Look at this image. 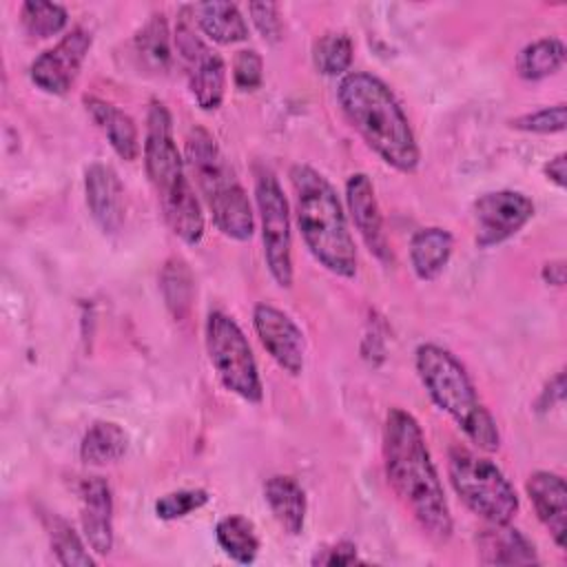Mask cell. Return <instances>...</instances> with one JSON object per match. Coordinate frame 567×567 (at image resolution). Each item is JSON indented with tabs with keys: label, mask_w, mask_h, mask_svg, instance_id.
Instances as JSON below:
<instances>
[{
	"label": "cell",
	"mask_w": 567,
	"mask_h": 567,
	"mask_svg": "<svg viewBox=\"0 0 567 567\" xmlns=\"http://www.w3.org/2000/svg\"><path fill=\"white\" fill-rule=\"evenodd\" d=\"M337 102L363 142L394 171L414 173L421 151L405 111L390 86L365 71L346 73L337 86Z\"/></svg>",
	"instance_id": "7a4b0ae2"
},
{
	"label": "cell",
	"mask_w": 567,
	"mask_h": 567,
	"mask_svg": "<svg viewBox=\"0 0 567 567\" xmlns=\"http://www.w3.org/2000/svg\"><path fill=\"white\" fill-rule=\"evenodd\" d=\"M346 206L350 219L363 239L365 248L383 264L392 261L390 244L383 228V215L379 208V199L372 186V179L365 173H352L346 182Z\"/></svg>",
	"instance_id": "5bb4252c"
},
{
	"label": "cell",
	"mask_w": 567,
	"mask_h": 567,
	"mask_svg": "<svg viewBox=\"0 0 567 567\" xmlns=\"http://www.w3.org/2000/svg\"><path fill=\"white\" fill-rule=\"evenodd\" d=\"M233 82L239 91H255L264 82V60L255 49H241L233 58Z\"/></svg>",
	"instance_id": "d6a6232c"
},
{
	"label": "cell",
	"mask_w": 567,
	"mask_h": 567,
	"mask_svg": "<svg viewBox=\"0 0 567 567\" xmlns=\"http://www.w3.org/2000/svg\"><path fill=\"white\" fill-rule=\"evenodd\" d=\"M159 290H162L168 312L179 321L186 319L193 308L195 279H193L188 264L182 257L166 259V264L162 266V272H159Z\"/></svg>",
	"instance_id": "484cf974"
},
{
	"label": "cell",
	"mask_w": 567,
	"mask_h": 567,
	"mask_svg": "<svg viewBox=\"0 0 567 567\" xmlns=\"http://www.w3.org/2000/svg\"><path fill=\"white\" fill-rule=\"evenodd\" d=\"M208 492L202 487L190 489H175L155 501V514L162 520H177L188 516L190 512L204 507L208 503Z\"/></svg>",
	"instance_id": "4dcf8cb0"
},
{
	"label": "cell",
	"mask_w": 567,
	"mask_h": 567,
	"mask_svg": "<svg viewBox=\"0 0 567 567\" xmlns=\"http://www.w3.org/2000/svg\"><path fill=\"white\" fill-rule=\"evenodd\" d=\"M184 159L195 177L215 228L235 241H248L255 233V213L235 171L224 157L217 140L204 128L193 126L186 135Z\"/></svg>",
	"instance_id": "8992f818"
},
{
	"label": "cell",
	"mask_w": 567,
	"mask_h": 567,
	"mask_svg": "<svg viewBox=\"0 0 567 567\" xmlns=\"http://www.w3.org/2000/svg\"><path fill=\"white\" fill-rule=\"evenodd\" d=\"M563 396H565V381H563V372H558L549 383L547 388L543 390L540 399H538V410H551L554 405L563 403Z\"/></svg>",
	"instance_id": "d590c367"
},
{
	"label": "cell",
	"mask_w": 567,
	"mask_h": 567,
	"mask_svg": "<svg viewBox=\"0 0 567 567\" xmlns=\"http://www.w3.org/2000/svg\"><path fill=\"white\" fill-rule=\"evenodd\" d=\"M128 450V434L115 421H95L80 441V458L86 465L117 463Z\"/></svg>",
	"instance_id": "603a6c76"
},
{
	"label": "cell",
	"mask_w": 567,
	"mask_h": 567,
	"mask_svg": "<svg viewBox=\"0 0 567 567\" xmlns=\"http://www.w3.org/2000/svg\"><path fill=\"white\" fill-rule=\"evenodd\" d=\"M414 368L432 403L443 410L463 434L483 452L501 447L494 416L478 399L465 365L443 346L421 343L414 352Z\"/></svg>",
	"instance_id": "5b68a950"
},
{
	"label": "cell",
	"mask_w": 567,
	"mask_h": 567,
	"mask_svg": "<svg viewBox=\"0 0 567 567\" xmlns=\"http://www.w3.org/2000/svg\"><path fill=\"white\" fill-rule=\"evenodd\" d=\"M527 496L534 505L538 520L545 525L558 549H565L567 536V485L565 478L549 470L529 474L525 483Z\"/></svg>",
	"instance_id": "e0dca14e"
},
{
	"label": "cell",
	"mask_w": 567,
	"mask_h": 567,
	"mask_svg": "<svg viewBox=\"0 0 567 567\" xmlns=\"http://www.w3.org/2000/svg\"><path fill=\"white\" fill-rule=\"evenodd\" d=\"M20 22L31 38L47 40L51 35H58L66 27L69 13L62 4L29 0L20 7Z\"/></svg>",
	"instance_id": "f546056e"
},
{
	"label": "cell",
	"mask_w": 567,
	"mask_h": 567,
	"mask_svg": "<svg viewBox=\"0 0 567 567\" xmlns=\"http://www.w3.org/2000/svg\"><path fill=\"white\" fill-rule=\"evenodd\" d=\"M80 523L86 545L104 556L113 549V492L106 478L86 476L80 483Z\"/></svg>",
	"instance_id": "2e32d148"
},
{
	"label": "cell",
	"mask_w": 567,
	"mask_h": 567,
	"mask_svg": "<svg viewBox=\"0 0 567 567\" xmlns=\"http://www.w3.org/2000/svg\"><path fill=\"white\" fill-rule=\"evenodd\" d=\"M135 55L146 71L164 73L171 66V33L162 13L151 16L133 40Z\"/></svg>",
	"instance_id": "d4e9b609"
},
{
	"label": "cell",
	"mask_w": 567,
	"mask_h": 567,
	"mask_svg": "<svg viewBox=\"0 0 567 567\" xmlns=\"http://www.w3.org/2000/svg\"><path fill=\"white\" fill-rule=\"evenodd\" d=\"M295 219L308 252L328 272L352 279L359 268L354 239L334 186L312 166L290 168Z\"/></svg>",
	"instance_id": "277c9868"
},
{
	"label": "cell",
	"mask_w": 567,
	"mask_h": 567,
	"mask_svg": "<svg viewBox=\"0 0 567 567\" xmlns=\"http://www.w3.org/2000/svg\"><path fill=\"white\" fill-rule=\"evenodd\" d=\"M84 109L95 122V126L104 133L111 148L126 162H133L140 157V133L128 113L117 109L113 102H106L95 95H84Z\"/></svg>",
	"instance_id": "ac0fdd59"
},
{
	"label": "cell",
	"mask_w": 567,
	"mask_h": 567,
	"mask_svg": "<svg viewBox=\"0 0 567 567\" xmlns=\"http://www.w3.org/2000/svg\"><path fill=\"white\" fill-rule=\"evenodd\" d=\"M215 538L219 549L235 563L248 565L259 554V536L252 520L239 514L224 516L215 527Z\"/></svg>",
	"instance_id": "4316f807"
},
{
	"label": "cell",
	"mask_w": 567,
	"mask_h": 567,
	"mask_svg": "<svg viewBox=\"0 0 567 567\" xmlns=\"http://www.w3.org/2000/svg\"><path fill=\"white\" fill-rule=\"evenodd\" d=\"M44 527L51 540V549L55 560L64 567H93L95 558L89 554L86 545L78 536V532L58 514L44 516Z\"/></svg>",
	"instance_id": "83f0119b"
},
{
	"label": "cell",
	"mask_w": 567,
	"mask_h": 567,
	"mask_svg": "<svg viewBox=\"0 0 567 567\" xmlns=\"http://www.w3.org/2000/svg\"><path fill=\"white\" fill-rule=\"evenodd\" d=\"M565 153H558L556 157H551L547 164H545V175L551 184H556L558 188H565V177H567V162H565Z\"/></svg>",
	"instance_id": "8d00e7d4"
},
{
	"label": "cell",
	"mask_w": 567,
	"mask_h": 567,
	"mask_svg": "<svg viewBox=\"0 0 567 567\" xmlns=\"http://www.w3.org/2000/svg\"><path fill=\"white\" fill-rule=\"evenodd\" d=\"M352 563H359V556H357V545L348 540H339L330 547H323L312 556V565H352Z\"/></svg>",
	"instance_id": "e575fe53"
},
{
	"label": "cell",
	"mask_w": 567,
	"mask_h": 567,
	"mask_svg": "<svg viewBox=\"0 0 567 567\" xmlns=\"http://www.w3.org/2000/svg\"><path fill=\"white\" fill-rule=\"evenodd\" d=\"M478 551L481 563L485 565H536V547L534 543L518 532L516 527H509V523L503 525H489L478 538Z\"/></svg>",
	"instance_id": "d6986e66"
},
{
	"label": "cell",
	"mask_w": 567,
	"mask_h": 567,
	"mask_svg": "<svg viewBox=\"0 0 567 567\" xmlns=\"http://www.w3.org/2000/svg\"><path fill=\"white\" fill-rule=\"evenodd\" d=\"M447 476L458 498L489 525L509 523L518 512V494L503 470L467 447H452Z\"/></svg>",
	"instance_id": "52a82bcc"
},
{
	"label": "cell",
	"mask_w": 567,
	"mask_h": 567,
	"mask_svg": "<svg viewBox=\"0 0 567 567\" xmlns=\"http://www.w3.org/2000/svg\"><path fill=\"white\" fill-rule=\"evenodd\" d=\"M248 13H250L255 29L261 33V38L266 42L277 44L281 40L284 24H281V16H279V7L275 2H250Z\"/></svg>",
	"instance_id": "836d02e7"
},
{
	"label": "cell",
	"mask_w": 567,
	"mask_h": 567,
	"mask_svg": "<svg viewBox=\"0 0 567 567\" xmlns=\"http://www.w3.org/2000/svg\"><path fill=\"white\" fill-rule=\"evenodd\" d=\"M565 64V42L560 38H540L525 44L516 55V73L536 82L554 75Z\"/></svg>",
	"instance_id": "cb8c5ba5"
},
{
	"label": "cell",
	"mask_w": 567,
	"mask_h": 567,
	"mask_svg": "<svg viewBox=\"0 0 567 567\" xmlns=\"http://www.w3.org/2000/svg\"><path fill=\"white\" fill-rule=\"evenodd\" d=\"M352 58H354L352 40L341 31L323 33L312 44V62L321 75H328V78L346 75V71L352 64Z\"/></svg>",
	"instance_id": "f1b7e54d"
},
{
	"label": "cell",
	"mask_w": 567,
	"mask_h": 567,
	"mask_svg": "<svg viewBox=\"0 0 567 567\" xmlns=\"http://www.w3.org/2000/svg\"><path fill=\"white\" fill-rule=\"evenodd\" d=\"M204 341L219 383L241 401L259 403L264 385L252 348L239 323L230 315L213 310L206 317Z\"/></svg>",
	"instance_id": "ba28073f"
},
{
	"label": "cell",
	"mask_w": 567,
	"mask_h": 567,
	"mask_svg": "<svg viewBox=\"0 0 567 567\" xmlns=\"http://www.w3.org/2000/svg\"><path fill=\"white\" fill-rule=\"evenodd\" d=\"M93 38L86 29L73 27L51 49L42 51L29 66L31 82L49 95H64L80 75Z\"/></svg>",
	"instance_id": "8fae6325"
},
{
	"label": "cell",
	"mask_w": 567,
	"mask_h": 567,
	"mask_svg": "<svg viewBox=\"0 0 567 567\" xmlns=\"http://www.w3.org/2000/svg\"><path fill=\"white\" fill-rule=\"evenodd\" d=\"M252 328L270 359L290 377L303 372L306 339L295 319L281 308L261 301L252 308Z\"/></svg>",
	"instance_id": "4fadbf2b"
},
{
	"label": "cell",
	"mask_w": 567,
	"mask_h": 567,
	"mask_svg": "<svg viewBox=\"0 0 567 567\" xmlns=\"http://www.w3.org/2000/svg\"><path fill=\"white\" fill-rule=\"evenodd\" d=\"M383 467L392 492L434 540H447L454 523L419 421L392 408L383 425Z\"/></svg>",
	"instance_id": "6da1fadb"
},
{
	"label": "cell",
	"mask_w": 567,
	"mask_h": 567,
	"mask_svg": "<svg viewBox=\"0 0 567 567\" xmlns=\"http://www.w3.org/2000/svg\"><path fill=\"white\" fill-rule=\"evenodd\" d=\"M84 195L93 221L104 235L120 233L124 224V186L115 168L93 162L84 171Z\"/></svg>",
	"instance_id": "9a60e30c"
},
{
	"label": "cell",
	"mask_w": 567,
	"mask_h": 567,
	"mask_svg": "<svg viewBox=\"0 0 567 567\" xmlns=\"http://www.w3.org/2000/svg\"><path fill=\"white\" fill-rule=\"evenodd\" d=\"M195 22L217 44H235L248 38V24L235 2H199L190 7Z\"/></svg>",
	"instance_id": "7402d4cb"
},
{
	"label": "cell",
	"mask_w": 567,
	"mask_h": 567,
	"mask_svg": "<svg viewBox=\"0 0 567 567\" xmlns=\"http://www.w3.org/2000/svg\"><path fill=\"white\" fill-rule=\"evenodd\" d=\"M543 281L551 284V286H563L565 284V264L560 259L556 261H547L543 266Z\"/></svg>",
	"instance_id": "74e56055"
},
{
	"label": "cell",
	"mask_w": 567,
	"mask_h": 567,
	"mask_svg": "<svg viewBox=\"0 0 567 567\" xmlns=\"http://www.w3.org/2000/svg\"><path fill=\"white\" fill-rule=\"evenodd\" d=\"M567 109L565 104H554V106H543L538 111L518 115L509 122L512 128L523 131V133H540V135H549V133H560L565 131V122H567Z\"/></svg>",
	"instance_id": "1f68e13d"
},
{
	"label": "cell",
	"mask_w": 567,
	"mask_h": 567,
	"mask_svg": "<svg viewBox=\"0 0 567 567\" xmlns=\"http://www.w3.org/2000/svg\"><path fill=\"white\" fill-rule=\"evenodd\" d=\"M190 7L182 9V20L175 29V47L186 64L190 95L202 111H217L226 93V64L221 55L210 49L188 22Z\"/></svg>",
	"instance_id": "30bf717a"
},
{
	"label": "cell",
	"mask_w": 567,
	"mask_h": 567,
	"mask_svg": "<svg viewBox=\"0 0 567 567\" xmlns=\"http://www.w3.org/2000/svg\"><path fill=\"white\" fill-rule=\"evenodd\" d=\"M452 250H454V237L450 235V230L441 226L421 228L410 239V248H408L410 266L421 281H432L447 266Z\"/></svg>",
	"instance_id": "44dd1931"
},
{
	"label": "cell",
	"mask_w": 567,
	"mask_h": 567,
	"mask_svg": "<svg viewBox=\"0 0 567 567\" xmlns=\"http://www.w3.org/2000/svg\"><path fill=\"white\" fill-rule=\"evenodd\" d=\"M255 204L266 268L279 288H290L295 279L290 206L277 175L266 166L255 171Z\"/></svg>",
	"instance_id": "9c48e42d"
},
{
	"label": "cell",
	"mask_w": 567,
	"mask_h": 567,
	"mask_svg": "<svg viewBox=\"0 0 567 567\" xmlns=\"http://www.w3.org/2000/svg\"><path fill=\"white\" fill-rule=\"evenodd\" d=\"M144 171L155 190L166 226L184 244L195 246L204 237V213L195 188L186 175V159L182 157L175 135L171 111L153 100L146 113L144 133Z\"/></svg>",
	"instance_id": "3957f363"
},
{
	"label": "cell",
	"mask_w": 567,
	"mask_h": 567,
	"mask_svg": "<svg viewBox=\"0 0 567 567\" xmlns=\"http://www.w3.org/2000/svg\"><path fill=\"white\" fill-rule=\"evenodd\" d=\"M534 217V202L520 190H492L474 202V241L492 248L514 237Z\"/></svg>",
	"instance_id": "7c38bea8"
},
{
	"label": "cell",
	"mask_w": 567,
	"mask_h": 567,
	"mask_svg": "<svg viewBox=\"0 0 567 567\" xmlns=\"http://www.w3.org/2000/svg\"><path fill=\"white\" fill-rule=\"evenodd\" d=\"M264 501L279 523V527L290 534L299 536L306 523V492L292 476L275 474L264 483Z\"/></svg>",
	"instance_id": "ffe728a7"
}]
</instances>
